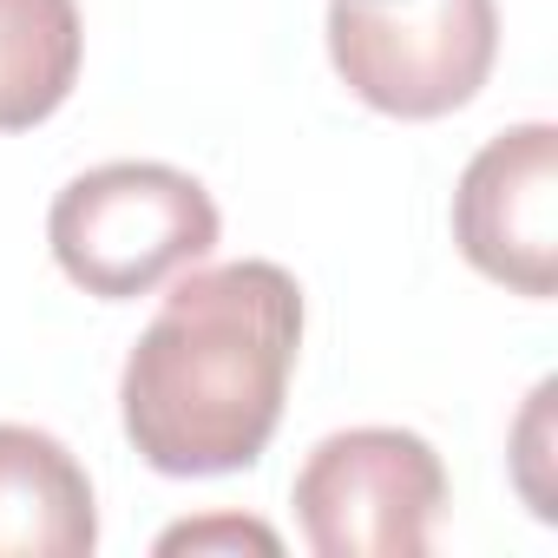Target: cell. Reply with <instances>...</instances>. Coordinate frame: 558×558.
Segmentation results:
<instances>
[{
	"label": "cell",
	"instance_id": "obj_1",
	"mask_svg": "<svg viewBox=\"0 0 558 558\" xmlns=\"http://www.w3.org/2000/svg\"><path fill=\"white\" fill-rule=\"evenodd\" d=\"M303 349V290L283 263L191 269L165 296L119 375L125 440L171 480L250 466L276 421Z\"/></svg>",
	"mask_w": 558,
	"mask_h": 558
},
{
	"label": "cell",
	"instance_id": "obj_2",
	"mask_svg": "<svg viewBox=\"0 0 558 558\" xmlns=\"http://www.w3.org/2000/svg\"><path fill=\"white\" fill-rule=\"evenodd\" d=\"M47 243L86 296L132 303L217 250V204L178 165L119 158L80 171L53 197Z\"/></svg>",
	"mask_w": 558,
	"mask_h": 558
},
{
	"label": "cell",
	"instance_id": "obj_3",
	"mask_svg": "<svg viewBox=\"0 0 558 558\" xmlns=\"http://www.w3.org/2000/svg\"><path fill=\"white\" fill-rule=\"evenodd\" d=\"M329 60L388 119L460 112L499 60L493 0H329Z\"/></svg>",
	"mask_w": 558,
	"mask_h": 558
},
{
	"label": "cell",
	"instance_id": "obj_4",
	"mask_svg": "<svg viewBox=\"0 0 558 558\" xmlns=\"http://www.w3.org/2000/svg\"><path fill=\"white\" fill-rule=\"evenodd\" d=\"M447 512V466L408 427L329 434L296 473V519L323 558H421Z\"/></svg>",
	"mask_w": 558,
	"mask_h": 558
},
{
	"label": "cell",
	"instance_id": "obj_5",
	"mask_svg": "<svg viewBox=\"0 0 558 558\" xmlns=\"http://www.w3.org/2000/svg\"><path fill=\"white\" fill-rule=\"evenodd\" d=\"M453 243L512 296L545 303L558 290V132L545 119L473 151L453 191Z\"/></svg>",
	"mask_w": 558,
	"mask_h": 558
},
{
	"label": "cell",
	"instance_id": "obj_6",
	"mask_svg": "<svg viewBox=\"0 0 558 558\" xmlns=\"http://www.w3.org/2000/svg\"><path fill=\"white\" fill-rule=\"evenodd\" d=\"M99 506L66 440L0 421V558H86Z\"/></svg>",
	"mask_w": 558,
	"mask_h": 558
},
{
	"label": "cell",
	"instance_id": "obj_7",
	"mask_svg": "<svg viewBox=\"0 0 558 558\" xmlns=\"http://www.w3.org/2000/svg\"><path fill=\"white\" fill-rule=\"evenodd\" d=\"M80 53L73 0H0V132L47 125L80 80Z\"/></svg>",
	"mask_w": 558,
	"mask_h": 558
},
{
	"label": "cell",
	"instance_id": "obj_8",
	"mask_svg": "<svg viewBox=\"0 0 558 558\" xmlns=\"http://www.w3.org/2000/svg\"><path fill=\"white\" fill-rule=\"evenodd\" d=\"M283 551V538H276L269 525L256 519H191V525H171L158 538V551Z\"/></svg>",
	"mask_w": 558,
	"mask_h": 558
}]
</instances>
